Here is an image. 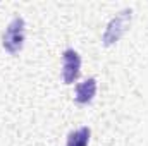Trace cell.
<instances>
[{"label":"cell","mask_w":148,"mask_h":146,"mask_svg":"<svg viewBox=\"0 0 148 146\" xmlns=\"http://www.w3.org/2000/svg\"><path fill=\"white\" fill-rule=\"evenodd\" d=\"M24 38H26V23L21 16H16L7 24V28L2 35V46L5 48L7 53L16 55L23 50Z\"/></svg>","instance_id":"6da1fadb"},{"label":"cell","mask_w":148,"mask_h":146,"mask_svg":"<svg viewBox=\"0 0 148 146\" xmlns=\"http://www.w3.org/2000/svg\"><path fill=\"white\" fill-rule=\"evenodd\" d=\"M97 88H98V84H97L95 77H88L83 83H79L76 86V91H74L76 103H79V105H90L95 100V96H97Z\"/></svg>","instance_id":"277c9868"},{"label":"cell","mask_w":148,"mask_h":146,"mask_svg":"<svg viewBox=\"0 0 148 146\" xmlns=\"http://www.w3.org/2000/svg\"><path fill=\"white\" fill-rule=\"evenodd\" d=\"M90 138H91V131L90 127L83 126L76 131H71L67 136L66 146H88L90 145Z\"/></svg>","instance_id":"5b68a950"},{"label":"cell","mask_w":148,"mask_h":146,"mask_svg":"<svg viewBox=\"0 0 148 146\" xmlns=\"http://www.w3.org/2000/svg\"><path fill=\"white\" fill-rule=\"evenodd\" d=\"M81 74V57L74 48H67L62 53V81L64 84H74Z\"/></svg>","instance_id":"3957f363"},{"label":"cell","mask_w":148,"mask_h":146,"mask_svg":"<svg viewBox=\"0 0 148 146\" xmlns=\"http://www.w3.org/2000/svg\"><path fill=\"white\" fill-rule=\"evenodd\" d=\"M131 19H133V9H122L107 24V28H105V31L102 35V43L105 46H110L114 43H117L124 36L127 28L131 26Z\"/></svg>","instance_id":"7a4b0ae2"}]
</instances>
